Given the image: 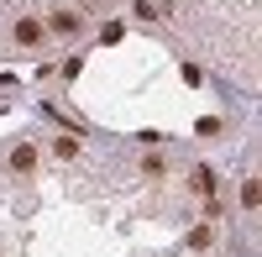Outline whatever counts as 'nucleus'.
Masks as SVG:
<instances>
[{
  "instance_id": "obj_2",
  "label": "nucleus",
  "mask_w": 262,
  "mask_h": 257,
  "mask_svg": "<svg viewBox=\"0 0 262 257\" xmlns=\"http://www.w3.org/2000/svg\"><path fill=\"white\" fill-rule=\"evenodd\" d=\"M11 168H16V174H32V168H37V147H32V142H21L16 153H11Z\"/></svg>"
},
{
  "instance_id": "obj_4",
  "label": "nucleus",
  "mask_w": 262,
  "mask_h": 257,
  "mask_svg": "<svg viewBox=\"0 0 262 257\" xmlns=\"http://www.w3.org/2000/svg\"><path fill=\"white\" fill-rule=\"evenodd\" d=\"M194 189H200V195H205V200L215 195V174H210V168H194Z\"/></svg>"
},
{
  "instance_id": "obj_5",
  "label": "nucleus",
  "mask_w": 262,
  "mask_h": 257,
  "mask_svg": "<svg viewBox=\"0 0 262 257\" xmlns=\"http://www.w3.org/2000/svg\"><path fill=\"white\" fill-rule=\"evenodd\" d=\"M242 205H247V210H257V205H262V189H257V179H247V184H242Z\"/></svg>"
},
{
  "instance_id": "obj_1",
  "label": "nucleus",
  "mask_w": 262,
  "mask_h": 257,
  "mask_svg": "<svg viewBox=\"0 0 262 257\" xmlns=\"http://www.w3.org/2000/svg\"><path fill=\"white\" fill-rule=\"evenodd\" d=\"M16 42H21V48H37V42H42V21L21 16V21H16Z\"/></svg>"
},
{
  "instance_id": "obj_3",
  "label": "nucleus",
  "mask_w": 262,
  "mask_h": 257,
  "mask_svg": "<svg viewBox=\"0 0 262 257\" xmlns=\"http://www.w3.org/2000/svg\"><path fill=\"white\" fill-rule=\"evenodd\" d=\"M48 27H53L58 37H74V32H79V16H74V11H53V21H48Z\"/></svg>"
}]
</instances>
